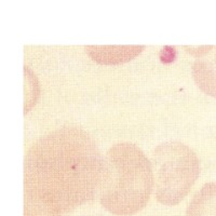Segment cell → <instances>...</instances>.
I'll use <instances>...</instances> for the list:
<instances>
[{
    "label": "cell",
    "mask_w": 216,
    "mask_h": 216,
    "mask_svg": "<svg viewBox=\"0 0 216 216\" xmlns=\"http://www.w3.org/2000/svg\"><path fill=\"white\" fill-rule=\"evenodd\" d=\"M104 157L84 130L63 126L42 136L24 159L25 204L62 215L93 200L102 182Z\"/></svg>",
    "instance_id": "obj_1"
},
{
    "label": "cell",
    "mask_w": 216,
    "mask_h": 216,
    "mask_svg": "<svg viewBox=\"0 0 216 216\" xmlns=\"http://www.w3.org/2000/svg\"><path fill=\"white\" fill-rule=\"evenodd\" d=\"M186 216H216V182L206 183L194 194Z\"/></svg>",
    "instance_id": "obj_6"
},
{
    "label": "cell",
    "mask_w": 216,
    "mask_h": 216,
    "mask_svg": "<svg viewBox=\"0 0 216 216\" xmlns=\"http://www.w3.org/2000/svg\"><path fill=\"white\" fill-rule=\"evenodd\" d=\"M24 216H60V215H54L50 214L48 212H44V211L38 210V209H35L32 206H29L27 204L24 205Z\"/></svg>",
    "instance_id": "obj_7"
},
{
    "label": "cell",
    "mask_w": 216,
    "mask_h": 216,
    "mask_svg": "<svg viewBox=\"0 0 216 216\" xmlns=\"http://www.w3.org/2000/svg\"><path fill=\"white\" fill-rule=\"evenodd\" d=\"M144 50V46L134 47H86L91 57L101 64H118L135 57Z\"/></svg>",
    "instance_id": "obj_5"
},
{
    "label": "cell",
    "mask_w": 216,
    "mask_h": 216,
    "mask_svg": "<svg viewBox=\"0 0 216 216\" xmlns=\"http://www.w3.org/2000/svg\"><path fill=\"white\" fill-rule=\"evenodd\" d=\"M155 185L151 161L129 142L117 143L104 157L98 200L115 215H133L146 206Z\"/></svg>",
    "instance_id": "obj_2"
},
{
    "label": "cell",
    "mask_w": 216,
    "mask_h": 216,
    "mask_svg": "<svg viewBox=\"0 0 216 216\" xmlns=\"http://www.w3.org/2000/svg\"><path fill=\"white\" fill-rule=\"evenodd\" d=\"M196 60L192 65V77L205 94L216 97V46L191 49Z\"/></svg>",
    "instance_id": "obj_4"
},
{
    "label": "cell",
    "mask_w": 216,
    "mask_h": 216,
    "mask_svg": "<svg viewBox=\"0 0 216 216\" xmlns=\"http://www.w3.org/2000/svg\"><path fill=\"white\" fill-rule=\"evenodd\" d=\"M156 199L164 205H176L188 194L200 175V160L189 146L164 142L151 155Z\"/></svg>",
    "instance_id": "obj_3"
}]
</instances>
